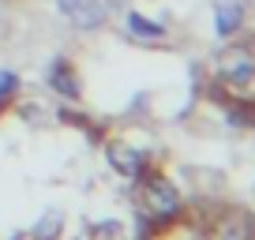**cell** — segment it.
Instances as JSON below:
<instances>
[{
  "label": "cell",
  "mask_w": 255,
  "mask_h": 240,
  "mask_svg": "<svg viewBox=\"0 0 255 240\" xmlns=\"http://www.w3.org/2000/svg\"><path fill=\"white\" fill-rule=\"evenodd\" d=\"M214 75L229 87H248L255 79V45L252 41H229L214 56Z\"/></svg>",
  "instance_id": "1"
},
{
  "label": "cell",
  "mask_w": 255,
  "mask_h": 240,
  "mask_svg": "<svg viewBox=\"0 0 255 240\" xmlns=\"http://www.w3.org/2000/svg\"><path fill=\"white\" fill-rule=\"evenodd\" d=\"M143 214L154 218V222H173L180 214V192L169 180H161V176H146L143 180Z\"/></svg>",
  "instance_id": "2"
},
{
  "label": "cell",
  "mask_w": 255,
  "mask_h": 240,
  "mask_svg": "<svg viewBox=\"0 0 255 240\" xmlns=\"http://www.w3.org/2000/svg\"><path fill=\"white\" fill-rule=\"evenodd\" d=\"M56 8L72 19L79 30H94V26H102L109 19L113 0H56Z\"/></svg>",
  "instance_id": "3"
},
{
  "label": "cell",
  "mask_w": 255,
  "mask_h": 240,
  "mask_svg": "<svg viewBox=\"0 0 255 240\" xmlns=\"http://www.w3.org/2000/svg\"><path fill=\"white\" fill-rule=\"evenodd\" d=\"M210 240H255V218L244 210H225L210 225Z\"/></svg>",
  "instance_id": "4"
},
{
  "label": "cell",
  "mask_w": 255,
  "mask_h": 240,
  "mask_svg": "<svg viewBox=\"0 0 255 240\" xmlns=\"http://www.w3.org/2000/svg\"><path fill=\"white\" fill-rule=\"evenodd\" d=\"M109 165L117 169L120 176H128V180H131V176H143L146 173V161H143V154L135 150V146H128V143H109Z\"/></svg>",
  "instance_id": "5"
},
{
  "label": "cell",
  "mask_w": 255,
  "mask_h": 240,
  "mask_svg": "<svg viewBox=\"0 0 255 240\" xmlns=\"http://www.w3.org/2000/svg\"><path fill=\"white\" fill-rule=\"evenodd\" d=\"M240 23H244V4H237V0H222V4L214 8V30L222 34V38L237 34Z\"/></svg>",
  "instance_id": "6"
},
{
  "label": "cell",
  "mask_w": 255,
  "mask_h": 240,
  "mask_svg": "<svg viewBox=\"0 0 255 240\" xmlns=\"http://www.w3.org/2000/svg\"><path fill=\"white\" fill-rule=\"evenodd\" d=\"M128 34L135 41H161L165 38V26L146 19V15H139V11H128Z\"/></svg>",
  "instance_id": "7"
},
{
  "label": "cell",
  "mask_w": 255,
  "mask_h": 240,
  "mask_svg": "<svg viewBox=\"0 0 255 240\" xmlns=\"http://www.w3.org/2000/svg\"><path fill=\"white\" fill-rule=\"evenodd\" d=\"M49 83H53L56 94H64V98H79V79H75V72H72V64H68V60H56V64H53V72H49Z\"/></svg>",
  "instance_id": "8"
},
{
  "label": "cell",
  "mask_w": 255,
  "mask_h": 240,
  "mask_svg": "<svg viewBox=\"0 0 255 240\" xmlns=\"http://www.w3.org/2000/svg\"><path fill=\"white\" fill-rule=\"evenodd\" d=\"M60 233H64V210H45L30 225V240H60Z\"/></svg>",
  "instance_id": "9"
},
{
  "label": "cell",
  "mask_w": 255,
  "mask_h": 240,
  "mask_svg": "<svg viewBox=\"0 0 255 240\" xmlns=\"http://www.w3.org/2000/svg\"><path fill=\"white\" fill-rule=\"evenodd\" d=\"M90 240H124V225L120 222H98V225H90Z\"/></svg>",
  "instance_id": "10"
},
{
  "label": "cell",
  "mask_w": 255,
  "mask_h": 240,
  "mask_svg": "<svg viewBox=\"0 0 255 240\" xmlns=\"http://www.w3.org/2000/svg\"><path fill=\"white\" fill-rule=\"evenodd\" d=\"M229 124H237V128H240V124L252 128V124H255V109H252V105H237V109H229Z\"/></svg>",
  "instance_id": "11"
},
{
  "label": "cell",
  "mask_w": 255,
  "mask_h": 240,
  "mask_svg": "<svg viewBox=\"0 0 255 240\" xmlns=\"http://www.w3.org/2000/svg\"><path fill=\"white\" fill-rule=\"evenodd\" d=\"M19 90V79H15V72H0V102H8L11 94Z\"/></svg>",
  "instance_id": "12"
}]
</instances>
